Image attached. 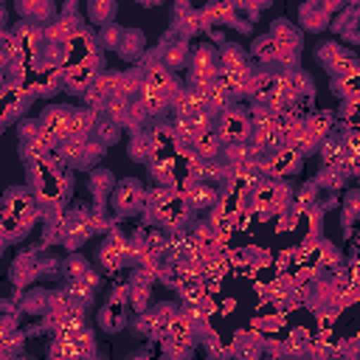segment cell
Wrapping results in <instances>:
<instances>
[{
  "mask_svg": "<svg viewBox=\"0 0 360 360\" xmlns=\"http://www.w3.org/2000/svg\"><path fill=\"white\" fill-rule=\"evenodd\" d=\"M129 301H132L135 312H146V304H149V287L132 284V290H129Z\"/></svg>",
  "mask_w": 360,
  "mask_h": 360,
  "instance_id": "42",
  "label": "cell"
},
{
  "mask_svg": "<svg viewBox=\"0 0 360 360\" xmlns=\"http://www.w3.org/2000/svg\"><path fill=\"white\" fill-rule=\"evenodd\" d=\"M276 90V73L270 70H259V73H250V82H248V96L253 104H267V98L273 96Z\"/></svg>",
  "mask_w": 360,
  "mask_h": 360,
  "instance_id": "11",
  "label": "cell"
},
{
  "mask_svg": "<svg viewBox=\"0 0 360 360\" xmlns=\"http://www.w3.org/2000/svg\"><path fill=\"white\" fill-rule=\"evenodd\" d=\"M262 335L256 332H239L236 340H233V357L236 360H259L262 357Z\"/></svg>",
  "mask_w": 360,
  "mask_h": 360,
  "instance_id": "14",
  "label": "cell"
},
{
  "mask_svg": "<svg viewBox=\"0 0 360 360\" xmlns=\"http://www.w3.org/2000/svg\"><path fill=\"white\" fill-rule=\"evenodd\" d=\"M332 124H335V118H332V112H329V110H321V112H312V115H307V118H304V127L318 138V143H321L323 138H329Z\"/></svg>",
  "mask_w": 360,
  "mask_h": 360,
  "instance_id": "23",
  "label": "cell"
},
{
  "mask_svg": "<svg viewBox=\"0 0 360 360\" xmlns=\"http://www.w3.org/2000/svg\"><path fill=\"white\" fill-rule=\"evenodd\" d=\"M124 321H121V309H112V307H107L104 312H101V326L110 332V329H118Z\"/></svg>",
  "mask_w": 360,
  "mask_h": 360,
  "instance_id": "43",
  "label": "cell"
},
{
  "mask_svg": "<svg viewBox=\"0 0 360 360\" xmlns=\"http://www.w3.org/2000/svg\"><path fill=\"white\" fill-rule=\"evenodd\" d=\"M84 143H87V141H82V138H65V141H59V143H56L53 155L59 158V163H70V166H79V160H82V152H84Z\"/></svg>",
  "mask_w": 360,
  "mask_h": 360,
  "instance_id": "18",
  "label": "cell"
},
{
  "mask_svg": "<svg viewBox=\"0 0 360 360\" xmlns=\"http://www.w3.org/2000/svg\"><path fill=\"white\" fill-rule=\"evenodd\" d=\"M343 180H346V174H343L340 166H323V172H321V177H318V183L326 186V188H340Z\"/></svg>",
  "mask_w": 360,
  "mask_h": 360,
  "instance_id": "37",
  "label": "cell"
},
{
  "mask_svg": "<svg viewBox=\"0 0 360 360\" xmlns=\"http://www.w3.org/2000/svg\"><path fill=\"white\" fill-rule=\"evenodd\" d=\"M28 222H22L20 217H11V214H0V233H3V239L6 242H17L20 236H25L28 233Z\"/></svg>",
  "mask_w": 360,
  "mask_h": 360,
  "instance_id": "26",
  "label": "cell"
},
{
  "mask_svg": "<svg viewBox=\"0 0 360 360\" xmlns=\"http://www.w3.org/2000/svg\"><path fill=\"white\" fill-rule=\"evenodd\" d=\"M284 146L287 149H292L298 158H307V155H312L315 149H318V138L301 124L298 129H292V132H287L284 135Z\"/></svg>",
  "mask_w": 360,
  "mask_h": 360,
  "instance_id": "12",
  "label": "cell"
},
{
  "mask_svg": "<svg viewBox=\"0 0 360 360\" xmlns=\"http://www.w3.org/2000/svg\"><path fill=\"white\" fill-rule=\"evenodd\" d=\"M149 141H152L155 155L163 152V149H174V132H172V124H155L152 132H149Z\"/></svg>",
  "mask_w": 360,
  "mask_h": 360,
  "instance_id": "28",
  "label": "cell"
},
{
  "mask_svg": "<svg viewBox=\"0 0 360 360\" xmlns=\"http://www.w3.org/2000/svg\"><path fill=\"white\" fill-rule=\"evenodd\" d=\"M149 172H152V180H158V186H166V188H174V160L172 158H152L149 160Z\"/></svg>",
  "mask_w": 360,
  "mask_h": 360,
  "instance_id": "19",
  "label": "cell"
},
{
  "mask_svg": "<svg viewBox=\"0 0 360 360\" xmlns=\"http://www.w3.org/2000/svg\"><path fill=\"white\" fill-rule=\"evenodd\" d=\"M17 132H20V141H37V135L42 129H39V121L37 118H22L17 124Z\"/></svg>",
  "mask_w": 360,
  "mask_h": 360,
  "instance_id": "41",
  "label": "cell"
},
{
  "mask_svg": "<svg viewBox=\"0 0 360 360\" xmlns=\"http://www.w3.org/2000/svg\"><path fill=\"white\" fill-rule=\"evenodd\" d=\"M98 115L101 112H96L90 107H73V112L68 118V135L65 138H82V141H87L90 132H93V127H96V121H98Z\"/></svg>",
  "mask_w": 360,
  "mask_h": 360,
  "instance_id": "8",
  "label": "cell"
},
{
  "mask_svg": "<svg viewBox=\"0 0 360 360\" xmlns=\"http://www.w3.org/2000/svg\"><path fill=\"white\" fill-rule=\"evenodd\" d=\"M127 248H129V242L118 233V231H112L107 239H104V245H101V250H98V262H101V267L104 270H118L124 262H127Z\"/></svg>",
  "mask_w": 360,
  "mask_h": 360,
  "instance_id": "6",
  "label": "cell"
},
{
  "mask_svg": "<svg viewBox=\"0 0 360 360\" xmlns=\"http://www.w3.org/2000/svg\"><path fill=\"white\" fill-rule=\"evenodd\" d=\"M143 45H146V39H143L141 31L124 28V37H121V42H118V53H121L127 62H135V59L143 53Z\"/></svg>",
  "mask_w": 360,
  "mask_h": 360,
  "instance_id": "17",
  "label": "cell"
},
{
  "mask_svg": "<svg viewBox=\"0 0 360 360\" xmlns=\"http://www.w3.org/2000/svg\"><path fill=\"white\" fill-rule=\"evenodd\" d=\"M250 73H253V70H239V73L219 70V73H217V82L225 87V93L231 96V101H239L242 96H248V82H250Z\"/></svg>",
  "mask_w": 360,
  "mask_h": 360,
  "instance_id": "15",
  "label": "cell"
},
{
  "mask_svg": "<svg viewBox=\"0 0 360 360\" xmlns=\"http://www.w3.org/2000/svg\"><path fill=\"white\" fill-rule=\"evenodd\" d=\"M93 141H98L104 149L110 146V143H115L118 138H121V127L118 124H112L107 115H98V121H96V127H93Z\"/></svg>",
  "mask_w": 360,
  "mask_h": 360,
  "instance_id": "25",
  "label": "cell"
},
{
  "mask_svg": "<svg viewBox=\"0 0 360 360\" xmlns=\"http://www.w3.org/2000/svg\"><path fill=\"white\" fill-rule=\"evenodd\" d=\"M143 202H146V191H143V186H141L135 177H127V180H121V183L112 188V208H115L118 214H124V217L141 211Z\"/></svg>",
  "mask_w": 360,
  "mask_h": 360,
  "instance_id": "3",
  "label": "cell"
},
{
  "mask_svg": "<svg viewBox=\"0 0 360 360\" xmlns=\"http://www.w3.org/2000/svg\"><path fill=\"white\" fill-rule=\"evenodd\" d=\"M129 158L138 160V163H146V160L155 158L149 132H143V129H135V132H132V138H129Z\"/></svg>",
  "mask_w": 360,
  "mask_h": 360,
  "instance_id": "22",
  "label": "cell"
},
{
  "mask_svg": "<svg viewBox=\"0 0 360 360\" xmlns=\"http://www.w3.org/2000/svg\"><path fill=\"white\" fill-rule=\"evenodd\" d=\"M3 22H6V8L0 6V31H3Z\"/></svg>",
  "mask_w": 360,
  "mask_h": 360,
  "instance_id": "44",
  "label": "cell"
},
{
  "mask_svg": "<svg viewBox=\"0 0 360 360\" xmlns=\"http://www.w3.org/2000/svg\"><path fill=\"white\" fill-rule=\"evenodd\" d=\"M354 79H357V76H338V79L332 82V90H335V96H340V98H346V101H357Z\"/></svg>",
  "mask_w": 360,
  "mask_h": 360,
  "instance_id": "34",
  "label": "cell"
},
{
  "mask_svg": "<svg viewBox=\"0 0 360 360\" xmlns=\"http://www.w3.org/2000/svg\"><path fill=\"white\" fill-rule=\"evenodd\" d=\"M307 343H309V338H307L304 329L290 332V338L281 343V357L284 360H304L307 357Z\"/></svg>",
  "mask_w": 360,
  "mask_h": 360,
  "instance_id": "20",
  "label": "cell"
},
{
  "mask_svg": "<svg viewBox=\"0 0 360 360\" xmlns=\"http://www.w3.org/2000/svg\"><path fill=\"white\" fill-rule=\"evenodd\" d=\"M267 37H270L278 48H295V51H301V31H298L292 22H287V20H276Z\"/></svg>",
  "mask_w": 360,
  "mask_h": 360,
  "instance_id": "16",
  "label": "cell"
},
{
  "mask_svg": "<svg viewBox=\"0 0 360 360\" xmlns=\"http://www.w3.org/2000/svg\"><path fill=\"white\" fill-rule=\"evenodd\" d=\"M259 158V152L250 146V141H239V143H228V146H222V152H219V160L225 163V169L228 166H242V163H253Z\"/></svg>",
  "mask_w": 360,
  "mask_h": 360,
  "instance_id": "13",
  "label": "cell"
},
{
  "mask_svg": "<svg viewBox=\"0 0 360 360\" xmlns=\"http://www.w3.org/2000/svg\"><path fill=\"white\" fill-rule=\"evenodd\" d=\"M188 45H186V39H174V42H166V45H160L158 51H155V56H158V62L166 68V70H177V68H183V65H188Z\"/></svg>",
  "mask_w": 360,
  "mask_h": 360,
  "instance_id": "9",
  "label": "cell"
},
{
  "mask_svg": "<svg viewBox=\"0 0 360 360\" xmlns=\"http://www.w3.org/2000/svg\"><path fill=\"white\" fill-rule=\"evenodd\" d=\"M301 22H304L307 31H318V28H323V25H326V8L318 6V3H315V6H312V3L304 6V8H301Z\"/></svg>",
  "mask_w": 360,
  "mask_h": 360,
  "instance_id": "29",
  "label": "cell"
},
{
  "mask_svg": "<svg viewBox=\"0 0 360 360\" xmlns=\"http://www.w3.org/2000/svg\"><path fill=\"white\" fill-rule=\"evenodd\" d=\"M217 59H219V70H228V73L250 70V65H248V53H245V48L236 45V42H225V45L217 51Z\"/></svg>",
  "mask_w": 360,
  "mask_h": 360,
  "instance_id": "10",
  "label": "cell"
},
{
  "mask_svg": "<svg viewBox=\"0 0 360 360\" xmlns=\"http://www.w3.org/2000/svg\"><path fill=\"white\" fill-rule=\"evenodd\" d=\"M180 197L186 200L188 211H211V208L219 202V191H217L214 186H208V183H194V186H188Z\"/></svg>",
  "mask_w": 360,
  "mask_h": 360,
  "instance_id": "7",
  "label": "cell"
},
{
  "mask_svg": "<svg viewBox=\"0 0 360 360\" xmlns=\"http://www.w3.org/2000/svg\"><path fill=\"white\" fill-rule=\"evenodd\" d=\"M127 112H129V101L127 98H110L107 104H104V110H101V115H107L112 124H118V127H124V121H127Z\"/></svg>",
  "mask_w": 360,
  "mask_h": 360,
  "instance_id": "30",
  "label": "cell"
},
{
  "mask_svg": "<svg viewBox=\"0 0 360 360\" xmlns=\"http://www.w3.org/2000/svg\"><path fill=\"white\" fill-rule=\"evenodd\" d=\"M3 245H6V239H3V233H0V253H3Z\"/></svg>",
  "mask_w": 360,
  "mask_h": 360,
  "instance_id": "45",
  "label": "cell"
},
{
  "mask_svg": "<svg viewBox=\"0 0 360 360\" xmlns=\"http://www.w3.org/2000/svg\"><path fill=\"white\" fill-rule=\"evenodd\" d=\"M138 70H141L143 87H152V90L163 93L166 98H174V93L180 90V84H177L174 73H172V70H166V68L158 62V56H155V53H149V56H146V62H143Z\"/></svg>",
  "mask_w": 360,
  "mask_h": 360,
  "instance_id": "2",
  "label": "cell"
},
{
  "mask_svg": "<svg viewBox=\"0 0 360 360\" xmlns=\"http://www.w3.org/2000/svg\"><path fill=\"white\" fill-rule=\"evenodd\" d=\"M250 51H253V56H256L259 62H264V65L276 62V42H273L270 37H259Z\"/></svg>",
  "mask_w": 360,
  "mask_h": 360,
  "instance_id": "33",
  "label": "cell"
},
{
  "mask_svg": "<svg viewBox=\"0 0 360 360\" xmlns=\"http://www.w3.org/2000/svg\"><path fill=\"white\" fill-rule=\"evenodd\" d=\"M65 292H68V301L73 307H79V309H84V307L93 304V287H87L84 281H73L70 290H65Z\"/></svg>",
  "mask_w": 360,
  "mask_h": 360,
  "instance_id": "31",
  "label": "cell"
},
{
  "mask_svg": "<svg viewBox=\"0 0 360 360\" xmlns=\"http://www.w3.org/2000/svg\"><path fill=\"white\" fill-rule=\"evenodd\" d=\"M149 121V112L138 104V101H129V112H127V121H124V127H129L132 132L135 129H143V124Z\"/></svg>",
  "mask_w": 360,
  "mask_h": 360,
  "instance_id": "36",
  "label": "cell"
},
{
  "mask_svg": "<svg viewBox=\"0 0 360 360\" xmlns=\"http://www.w3.org/2000/svg\"><path fill=\"white\" fill-rule=\"evenodd\" d=\"M70 112H73V107H68V104H51V107H45L42 115L37 118V121H39V129H42L45 135H51L56 143L65 141Z\"/></svg>",
  "mask_w": 360,
  "mask_h": 360,
  "instance_id": "5",
  "label": "cell"
},
{
  "mask_svg": "<svg viewBox=\"0 0 360 360\" xmlns=\"http://www.w3.org/2000/svg\"><path fill=\"white\" fill-rule=\"evenodd\" d=\"M121 37H124V28H118V25H104L101 34H98V48H115V51H118Z\"/></svg>",
  "mask_w": 360,
  "mask_h": 360,
  "instance_id": "38",
  "label": "cell"
},
{
  "mask_svg": "<svg viewBox=\"0 0 360 360\" xmlns=\"http://www.w3.org/2000/svg\"><path fill=\"white\" fill-rule=\"evenodd\" d=\"M101 155H104V146H101L98 141H90V138H87L84 152H82V160H79V169H90V166H96V163L101 160Z\"/></svg>",
  "mask_w": 360,
  "mask_h": 360,
  "instance_id": "35",
  "label": "cell"
},
{
  "mask_svg": "<svg viewBox=\"0 0 360 360\" xmlns=\"http://www.w3.org/2000/svg\"><path fill=\"white\" fill-rule=\"evenodd\" d=\"M343 53H346V51H343L340 45H335V42H323V45H321V51H318V56H321V62H323L326 68H332Z\"/></svg>",
  "mask_w": 360,
  "mask_h": 360,
  "instance_id": "40",
  "label": "cell"
},
{
  "mask_svg": "<svg viewBox=\"0 0 360 360\" xmlns=\"http://www.w3.org/2000/svg\"><path fill=\"white\" fill-rule=\"evenodd\" d=\"M87 186H90V194L101 202V200L115 188V177H112V172H107V169H96V172L90 174V180H87Z\"/></svg>",
  "mask_w": 360,
  "mask_h": 360,
  "instance_id": "24",
  "label": "cell"
},
{
  "mask_svg": "<svg viewBox=\"0 0 360 360\" xmlns=\"http://www.w3.org/2000/svg\"><path fill=\"white\" fill-rule=\"evenodd\" d=\"M191 152H194V158H200V160L219 158V152H222V141L217 138V132H205V135H200V138L191 143Z\"/></svg>",
  "mask_w": 360,
  "mask_h": 360,
  "instance_id": "21",
  "label": "cell"
},
{
  "mask_svg": "<svg viewBox=\"0 0 360 360\" xmlns=\"http://www.w3.org/2000/svg\"><path fill=\"white\" fill-rule=\"evenodd\" d=\"M17 11L25 14V17H31L34 25H39L42 20H45V25H48L51 17H53V6H51V3H17Z\"/></svg>",
  "mask_w": 360,
  "mask_h": 360,
  "instance_id": "27",
  "label": "cell"
},
{
  "mask_svg": "<svg viewBox=\"0 0 360 360\" xmlns=\"http://www.w3.org/2000/svg\"><path fill=\"white\" fill-rule=\"evenodd\" d=\"M87 267H90V264H87L82 256H70V259L65 262V276H68L70 281H79V278L87 273Z\"/></svg>",
  "mask_w": 360,
  "mask_h": 360,
  "instance_id": "39",
  "label": "cell"
},
{
  "mask_svg": "<svg viewBox=\"0 0 360 360\" xmlns=\"http://www.w3.org/2000/svg\"><path fill=\"white\" fill-rule=\"evenodd\" d=\"M3 211L11 214V217H20L22 222H34L37 217V200L31 194V188H22V186H11L3 197Z\"/></svg>",
  "mask_w": 360,
  "mask_h": 360,
  "instance_id": "4",
  "label": "cell"
},
{
  "mask_svg": "<svg viewBox=\"0 0 360 360\" xmlns=\"http://www.w3.org/2000/svg\"><path fill=\"white\" fill-rule=\"evenodd\" d=\"M87 14H90L93 22L110 25L112 17H115V3H90V6H87Z\"/></svg>",
  "mask_w": 360,
  "mask_h": 360,
  "instance_id": "32",
  "label": "cell"
},
{
  "mask_svg": "<svg viewBox=\"0 0 360 360\" xmlns=\"http://www.w3.org/2000/svg\"><path fill=\"white\" fill-rule=\"evenodd\" d=\"M214 132H217V138L222 141V146L248 141V138H250V121H248V112H245L239 104H231L225 112L217 115V121H214Z\"/></svg>",
  "mask_w": 360,
  "mask_h": 360,
  "instance_id": "1",
  "label": "cell"
},
{
  "mask_svg": "<svg viewBox=\"0 0 360 360\" xmlns=\"http://www.w3.org/2000/svg\"><path fill=\"white\" fill-rule=\"evenodd\" d=\"M6 34H8V31H0V45H3V39H6Z\"/></svg>",
  "mask_w": 360,
  "mask_h": 360,
  "instance_id": "46",
  "label": "cell"
}]
</instances>
